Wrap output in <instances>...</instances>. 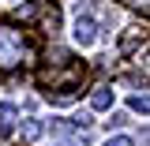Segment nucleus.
Masks as SVG:
<instances>
[{"label": "nucleus", "mask_w": 150, "mask_h": 146, "mask_svg": "<svg viewBox=\"0 0 150 146\" xmlns=\"http://www.w3.org/2000/svg\"><path fill=\"white\" fill-rule=\"evenodd\" d=\"M34 60V45H30V37L19 30L15 23H0V75L15 71L23 64H30Z\"/></svg>", "instance_id": "nucleus-1"}, {"label": "nucleus", "mask_w": 150, "mask_h": 146, "mask_svg": "<svg viewBox=\"0 0 150 146\" xmlns=\"http://www.w3.org/2000/svg\"><path fill=\"white\" fill-rule=\"evenodd\" d=\"M83 75H86V68L75 64V60H68V64H49L38 79H41V86H49V90H71V86L83 83Z\"/></svg>", "instance_id": "nucleus-2"}, {"label": "nucleus", "mask_w": 150, "mask_h": 146, "mask_svg": "<svg viewBox=\"0 0 150 146\" xmlns=\"http://www.w3.org/2000/svg\"><path fill=\"white\" fill-rule=\"evenodd\" d=\"M75 41H79L83 49L98 41V26H94V19H90V15H79V19H75Z\"/></svg>", "instance_id": "nucleus-3"}, {"label": "nucleus", "mask_w": 150, "mask_h": 146, "mask_svg": "<svg viewBox=\"0 0 150 146\" xmlns=\"http://www.w3.org/2000/svg\"><path fill=\"white\" fill-rule=\"evenodd\" d=\"M143 37H146V30H143V26H128V30H124V37H120V53H135Z\"/></svg>", "instance_id": "nucleus-4"}, {"label": "nucleus", "mask_w": 150, "mask_h": 146, "mask_svg": "<svg viewBox=\"0 0 150 146\" xmlns=\"http://www.w3.org/2000/svg\"><path fill=\"white\" fill-rule=\"evenodd\" d=\"M90 109H112V86H94V94H90Z\"/></svg>", "instance_id": "nucleus-5"}, {"label": "nucleus", "mask_w": 150, "mask_h": 146, "mask_svg": "<svg viewBox=\"0 0 150 146\" xmlns=\"http://www.w3.org/2000/svg\"><path fill=\"white\" fill-rule=\"evenodd\" d=\"M15 116H19V109L11 105V101H4V105H0V131H4V135H11V128H15Z\"/></svg>", "instance_id": "nucleus-6"}, {"label": "nucleus", "mask_w": 150, "mask_h": 146, "mask_svg": "<svg viewBox=\"0 0 150 146\" xmlns=\"http://www.w3.org/2000/svg\"><path fill=\"white\" fill-rule=\"evenodd\" d=\"M38 135H41V120H23V139L34 142Z\"/></svg>", "instance_id": "nucleus-7"}, {"label": "nucleus", "mask_w": 150, "mask_h": 146, "mask_svg": "<svg viewBox=\"0 0 150 146\" xmlns=\"http://www.w3.org/2000/svg\"><path fill=\"white\" fill-rule=\"evenodd\" d=\"M131 112H143V116H146V109H150V101H146V94H131Z\"/></svg>", "instance_id": "nucleus-8"}, {"label": "nucleus", "mask_w": 150, "mask_h": 146, "mask_svg": "<svg viewBox=\"0 0 150 146\" xmlns=\"http://www.w3.org/2000/svg\"><path fill=\"white\" fill-rule=\"evenodd\" d=\"M68 60H71V53H68V49H60V45H53V49H49V64H68Z\"/></svg>", "instance_id": "nucleus-9"}, {"label": "nucleus", "mask_w": 150, "mask_h": 146, "mask_svg": "<svg viewBox=\"0 0 150 146\" xmlns=\"http://www.w3.org/2000/svg\"><path fill=\"white\" fill-rule=\"evenodd\" d=\"M105 124H109V128H124V124H128V112H112Z\"/></svg>", "instance_id": "nucleus-10"}, {"label": "nucleus", "mask_w": 150, "mask_h": 146, "mask_svg": "<svg viewBox=\"0 0 150 146\" xmlns=\"http://www.w3.org/2000/svg\"><path fill=\"white\" fill-rule=\"evenodd\" d=\"M105 146H135V142H131L128 135H109V142H105Z\"/></svg>", "instance_id": "nucleus-11"}]
</instances>
